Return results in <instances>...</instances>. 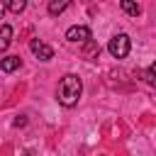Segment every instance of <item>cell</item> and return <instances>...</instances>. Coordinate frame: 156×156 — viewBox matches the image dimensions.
<instances>
[{"instance_id":"3","label":"cell","mask_w":156,"mask_h":156,"mask_svg":"<svg viewBox=\"0 0 156 156\" xmlns=\"http://www.w3.org/2000/svg\"><path fill=\"white\" fill-rule=\"evenodd\" d=\"M66 39L73 41V44H88L90 41V29L85 24H73L66 29Z\"/></svg>"},{"instance_id":"5","label":"cell","mask_w":156,"mask_h":156,"mask_svg":"<svg viewBox=\"0 0 156 156\" xmlns=\"http://www.w3.org/2000/svg\"><path fill=\"white\" fill-rule=\"evenodd\" d=\"M10 44H12V27L10 24H0V54H5Z\"/></svg>"},{"instance_id":"4","label":"cell","mask_w":156,"mask_h":156,"mask_svg":"<svg viewBox=\"0 0 156 156\" xmlns=\"http://www.w3.org/2000/svg\"><path fill=\"white\" fill-rule=\"evenodd\" d=\"M29 49H32V54H34L39 61H49V58H54V49H51L49 44H44L41 39H32V41H29Z\"/></svg>"},{"instance_id":"7","label":"cell","mask_w":156,"mask_h":156,"mask_svg":"<svg viewBox=\"0 0 156 156\" xmlns=\"http://www.w3.org/2000/svg\"><path fill=\"white\" fill-rule=\"evenodd\" d=\"M119 5H122V10H124L127 15H132V17H139V15H141V7H139L136 2H129V0H122Z\"/></svg>"},{"instance_id":"8","label":"cell","mask_w":156,"mask_h":156,"mask_svg":"<svg viewBox=\"0 0 156 156\" xmlns=\"http://www.w3.org/2000/svg\"><path fill=\"white\" fill-rule=\"evenodd\" d=\"M68 5H71L68 0H61V2L51 0V2H49V15H61V12H63V10L68 7Z\"/></svg>"},{"instance_id":"10","label":"cell","mask_w":156,"mask_h":156,"mask_svg":"<svg viewBox=\"0 0 156 156\" xmlns=\"http://www.w3.org/2000/svg\"><path fill=\"white\" fill-rule=\"evenodd\" d=\"M146 73H149V76H151V78H154V80H156V61H154V63H151V66H149V71H146Z\"/></svg>"},{"instance_id":"1","label":"cell","mask_w":156,"mask_h":156,"mask_svg":"<svg viewBox=\"0 0 156 156\" xmlns=\"http://www.w3.org/2000/svg\"><path fill=\"white\" fill-rule=\"evenodd\" d=\"M83 93V83L76 73H66L61 80H58V88H56V100L63 105V107H73L78 102Z\"/></svg>"},{"instance_id":"2","label":"cell","mask_w":156,"mask_h":156,"mask_svg":"<svg viewBox=\"0 0 156 156\" xmlns=\"http://www.w3.org/2000/svg\"><path fill=\"white\" fill-rule=\"evenodd\" d=\"M129 49H132V41H129L127 34H115V37L110 39V44H107V51H110L115 58H124V56L129 54Z\"/></svg>"},{"instance_id":"11","label":"cell","mask_w":156,"mask_h":156,"mask_svg":"<svg viewBox=\"0 0 156 156\" xmlns=\"http://www.w3.org/2000/svg\"><path fill=\"white\" fill-rule=\"evenodd\" d=\"M2 15H5V5L0 2V20H2Z\"/></svg>"},{"instance_id":"9","label":"cell","mask_w":156,"mask_h":156,"mask_svg":"<svg viewBox=\"0 0 156 156\" xmlns=\"http://www.w3.org/2000/svg\"><path fill=\"white\" fill-rule=\"evenodd\" d=\"M7 7H10L12 12H17V15H20V12H22V10L27 7V2H24V0H12V2L7 5Z\"/></svg>"},{"instance_id":"12","label":"cell","mask_w":156,"mask_h":156,"mask_svg":"<svg viewBox=\"0 0 156 156\" xmlns=\"http://www.w3.org/2000/svg\"><path fill=\"white\" fill-rule=\"evenodd\" d=\"M22 156H37V154H34V151H24Z\"/></svg>"},{"instance_id":"6","label":"cell","mask_w":156,"mask_h":156,"mask_svg":"<svg viewBox=\"0 0 156 156\" xmlns=\"http://www.w3.org/2000/svg\"><path fill=\"white\" fill-rule=\"evenodd\" d=\"M20 66H22V58H20V56H5V58H0V68H2L5 73L17 71Z\"/></svg>"}]
</instances>
